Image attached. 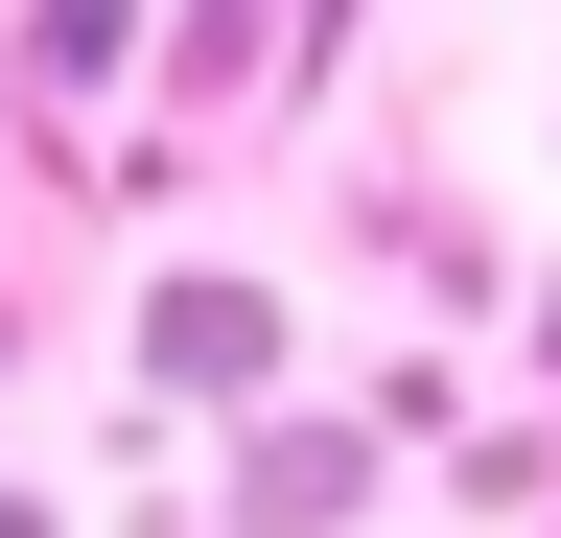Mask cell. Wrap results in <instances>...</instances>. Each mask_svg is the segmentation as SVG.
Masks as SVG:
<instances>
[{
    "mask_svg": "<svg viewBox=\"0 0 561 538\" xmlns=\"http://www.w3.org/2000/svg\"><path fill=\"white\" fill-rule=\"evenodd\" d=\"M375 515V422H257L234 445V538H351Z\"/></svg>",
    "mask_w": 561,
    "mask_h": 538,
    "instance_id": "cell-2",
    "label": "cell"
},
{
    "mask_svg": "<svg viewBox=\"0 0 561 538\" xmlns=\"http://www.w3.org/2000/svg\"><path fill=\"white\" fill-rule=\"evenodd\" d=\"M140 398H234V422H257V398H280V282H210V257L140 282Z\"/></svg>",
    "mask_w": 561,
    "mask_h": 538,
    "instance_id": "cell-1",
    "label": "cell"
},
{
    "mask_svg": "<svg viewBox=\"0 0 561 538\" xmlns=\"http://www.w3.org/2000/svg\"><path fill=\"white\" fill-rule=\"evenodd\" d=\"M538 375H561V305H538Z\"/></svg>",
    "mask_w": 561,
    "mask_h": 538,
    "instance_id": "cell-3",
    "label": "cell"
}]
</instances>
